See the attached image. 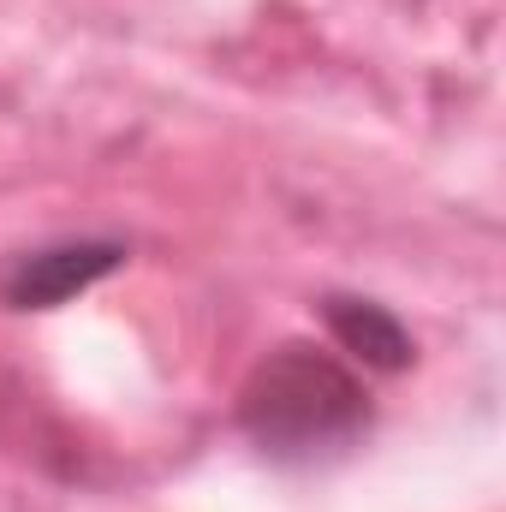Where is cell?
I'll return each mask as SVG.
<instances>
[{"instance_id": "6da1fadb", "label": "cell", "mask_w": 506, "mask_h": 512, "mask_svg": "<svg viewBox=\"0 0 506 512\" xmlns=\"http://www.w3.org/2000/svg\"><path fill=\"white\" fill-rule=\"evenodd\" d=\"M239 429L274 465L334 459L370 429L364 370H352L334 346L286 340L239 387Z\"/></svg>"}, {"instance_id": "7a4b0ae2", "label": "cell", "mask_w": 506, "mask_h": 512, "mask_svg": "<svg viewBox=\"0 0 506 512\" xmlns=\"http://www.w3.org/2000/svg\"><path fill=\"white\" fill-rule=\"evenodd\" d=\"M126 256L131 251L120 239H102V233H72V239L30 245V251H18L0 268V304L6 310H60L78 292L120 274Z\"/></svg>"}, {"instance_id": "3957f363", "label": "cell", "mask_w": 506, "mask_h": 512, "mask_svg": "<svg viewBox=\"0 0 506 512\" xmlns=\"http://www.w3.org/2000/svg\"><path fill=\"white\" fill-rule=\"evenodd\" d=\"M322 328H328L334 352H340L352 370L399 376V370H411V358H417L411 328H405L387 304L358 298V292H328V298H322Z\"/></svg>"}]
</instances>
